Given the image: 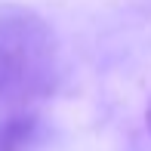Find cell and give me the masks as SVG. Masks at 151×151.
<instances>
[{"instance_id":"cell-1","label":"cell","mask_w":151,"mask_h":151,"mask_svg":"<svg viewBox=\"0 0 151 151\" xmlns=\"http://www.w3.org/2000/svg\"><path fill=\"white\" fill-rule=\"evenodd\" d=\"M62 52L52 25L19 3L0 6V117L25 120L34 102L59 86Z\"/></svg>"},{"instance_id":"cell-2","label":"cell","mask_w":151,"mask_h":151,"mask_svg":"<svg viewBox=\"0 0 151 151\" xmlns=\"http://www.w3.org/2000/svg\"><path fill=\"white\" fill-rule=\"evenodd\" d=\"M148 127H151V108H148Z\"/></svg>"}]
</instances>
